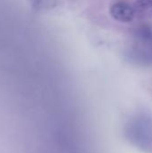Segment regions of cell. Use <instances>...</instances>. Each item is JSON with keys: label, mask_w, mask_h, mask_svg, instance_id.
<instances>
[{"label": "cell", "mask_w": 152, "mask_h": 153, "mask_svg": "<svg viewBox=\"0 0 152 153\" xmlns=\"http://www.w3.org/2000/svg\"><path fill=\"white\" fill-rule=\"evenodd\" d=\"M133 51V57L142 64L152 63V30L142 28L136 34Z\"/></svg>", "instance_id": "obj_1"}, {"label": "cell", "mask_w": 152, "mask_h": 153, "mask_svg": "<svg viewBox=\"0 0 152 153\" xmlns=\"http://www.w3.org/2000/svg\"><path fill=\"white\" fill-rule=\"evenodd\" d=\"M132 130L130 134L136 144L141 145L142 147H146L151 145L152 141V125L150 119L146 117L137 118L132 125Z\"/></svg>", "instance_id": "obj_2"}, {"label": "cell", "mask_w": 152, "mask_h": 153, "mask_svg": "<svg viewBox=\"0 0 152 153\" xmlns=\"http://www.w3.org/2000/svg\"><path fill=\"white\" fill-rule=\"evenodd\" d=\"M110 13L114 19L119 22H132L135 16V9L127 2L119 1L111 6Z\"/></svg>", "instance_id": "obj_3"}, {"label": "cell", "mask_w": 152, "mask_h": 153, "mask_svg": "<svg viewBox=\"0 0 152 153\" xmlns=\"http://www.w3.org/2000/svg\"><path fill=\"white\" fill-rule=\"evenodd\" d=\"M152 6V0H137L136 7L137 9L144 10Z\"/></svg>", "instance_id": "obj_4"}]
</instances>
